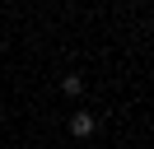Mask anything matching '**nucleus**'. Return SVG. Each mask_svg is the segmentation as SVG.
<instances>
[{"instance_id": "f257e3e1", "label": "nucleus", "mask_w": 154, "mask_h": 149, "mask_svg": "<svg viewBox=\"0 0 154 149\" xmlns=\"http://www.w3.org/2000/svg\"><path fill=\"white\" fill-rule=\"evenodd\" d=\"M94 126H98V121H94V112H75V117H70V135H75V140L94 135Z\"/></svg>"}, {"instance_id": "f03ea898", "label": "nucleus", "mask_w": 154, "mask_h": 149, "mask_svg": "<svg viewBox=\"0 0 154 149\" xmlns=\"http://www.w3.org/2000/svg\"><path fill=\"white\" fill-rule=\"evenodd\" d=\"M61 89H66V98H79L84 93V79L79 74H61Z\"/></svg>"}]
</instances>
